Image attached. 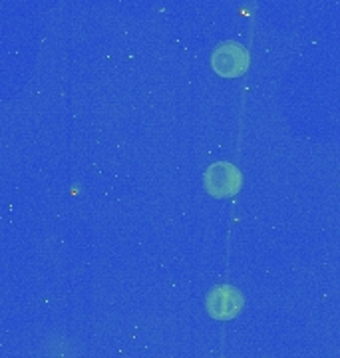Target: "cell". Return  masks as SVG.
<instances>
[{
  "mask_svg": "<svg viewBox=\"0 0 340 358\" xmlns=\"http://www.w3.org/2000/svg\"><path fill=\"white\" fill-rule=\"evenodd\" d=\"M203 183L209 195L217 199L233 197L241 189V171L239 167L229 162H215L205 169Z\"/></svg>",
  "mask_w": 340,
  "mask_h": 358,
  "instance_id": "6da1fadb",
  "label": "cell"
},
{
  "mask_svg": "<svg viewBox=\"0 0 340 358\" xmlns=\"http://www.w3.org/2000/svg\"><path fill=\"white\" fill-rule=\"evenodd\" d=\"M211 68L223 78L241 76L249 68V50L239 42H223L211 52Z\"/></svg>",
  "mask_w": 340,
  "mask_h": 358,
  "instance_id": "7a4b0ae2",
  "label": "cell"
},
{
  "mask_svg": "<svg viewBox=\"0 0 340 358\" xmlns=\"http://www.w3.org/2000/svg\"><path fill=\"white\" fill-rule=\"evenodd\" d=\"M243 305H245V299L239 289L233 285L213 287L205 299V307L209 310V315L219 320L235 319L243 310Z\"/></svg>",
  "mask_w": 340,
  "mask_h": 358,
  "instance_id": "3957f363",
  "label": "cell"
}]
</instances>
